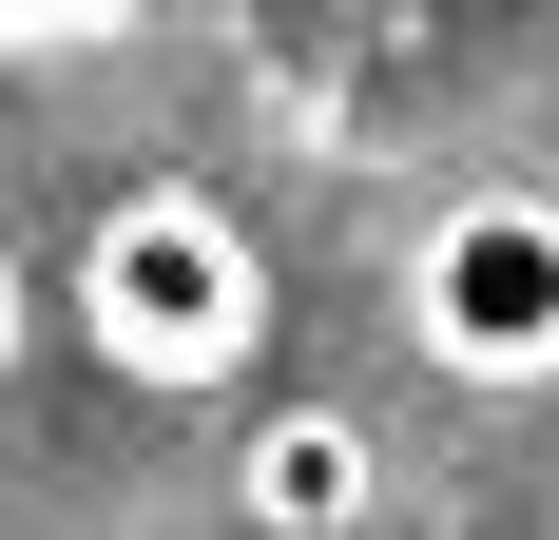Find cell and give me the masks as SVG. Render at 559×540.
Wrapping results in <instances>:
<instances>
[{
  "label": "cell",
  "instance_id": "1",
  "mask_svg": "<svg viewBox=\"0 0 559 540\" xmlns=\"http://www.w3.org/2000/svg\"><path fill=\"white\" fill-rule=\"evenodd\" d=\"M78 348H97L116 386H231L251 348H271V251L213 213V193H116L97 232H78Z\"/></svg>",
  "mask_w": 559,
  "mask_h": 540
},
{
  "label": "cell",
  "instance_id": "2",
  "mask_svg": "<svg viewBox=\"0 0 559 540\" xmlns=\"http://www.w3.org/2000/svg\"><path fill=\"white\" fill-rule=\"evenodd\" d=\"M405 328H425V367H463V386H540V367H559V213H540V193L425 213Z\"/></svg>",
  "mask_w": 559,
  "mask_h": 540
},
{
  "label": "cell",
  "instance_id": "3",
  "mask_svg": "<svg viewBox=\"0 0 559 540\" xmlns=\"http://www.w3.org/2000/svg\"><path fill=\"white\" fill-rule=\"evenodd\" d=\"M367 502H386V444L347 425V406H271V425L231 444V521L251 540H367Z\"/></svg>",
  "mask_w": 559,
  "mask_h": 540
},
{
  "label": "cell",
  "instance_id": "4",
  "mask_svg": "<svg viewBox=\"0 0 559 540\" xmlns=\"http://www.w3.org/2000/svg\"><path fill=\"white\" fill-rule=\"evenodd\" d=\"M20 348H39V290H20V251H0V386H20Z\"/></svg>",
  "mask_w": 559,
  "mask_h": 540
},
{
  "label": "cell",
  "instance_id": "5",
  "mask_svg": "<svg viewBox=\"0 0 559 540\" xmlns=\"http://www.w3.org/2000/svg\"><path fill=\"white\" fill-rule=\"evenodd\" d=\"M58 20H78V0H0V39H58Z\"/></svg>",
  "mask_w": 559,
  "mask_h": 540
}]
</instances>
